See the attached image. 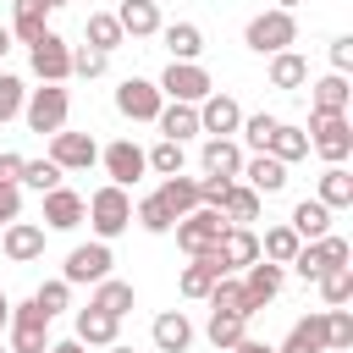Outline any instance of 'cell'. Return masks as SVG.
I'll return each mask as SVG.
<instances>
[{
    "label": "cell",
    "instance_id": "cell-50",
    "mask_svg": "<svg viewBox=\"0 0 353 353\" xmlns=\"http://www.w3.org/2000/svg\"><path fill=\"white\" fill-rule=\"evenodd\" d=\"M22 215V188L17 182H0V226H11Z\"/></svg>",
    "mask_w": 353,
    "mask_h": 353
},
{
    "label": "cell",
    "instance_id": "cell-5",
    "mask_svg": "<svg viewBox=\"0 0 353 353\" xmlns=\"http://www.w3.org/2000/svg\"><path fill=\"white\" fill-rule=\"evenodd\" d=\"M309 149L325 160V165H342L347 154H353V121L347 116H320V110H309Z\"/></svg>",
    "mask_w": 353,
    "mask_h": 353
},
{
    "label": "cell",
    "instance_id": "cell-26",
    "mask_svg": "<svg viewBox=\"0 0 353 353\" xmlns=\"http://www.w3.org/2000/svg\"><path fill=\"white\" fill-rule=\"evenodd\" d=\"M116 22H121L127 39H154L160 33V6L154 0H121L116 6Z\"/></svg>",
    "mask_w": 353,
    "mask_h": 353
},
{
    "label": "cell",
    "instance_id": "cell-2",
    "mask_svg": "<svg viewBox=\"0 0 353 353\" xmlns=\"http://www.w3.org/2000/svg\"><path fill=\"white\" fill-rule=\"evenodd\" d=\"M243 44H248L254 55L292 50V44H298V17H292V11H281V6H270V11L248 17V28H243Z\"/></svg>",
    "mask_w": 353,
    "mask_h": 353
},
{
    "label": "cell",
    "instance_id": "cell-4",
    "mask_svg": "<svg viewBox=\"0 0 353 353\" xmlns=\"http://www.w3.org/2000/svg\"><path fill=\"white\" fill-rule=\"evenodd\" d=\"M44 347H50V314H44L33 298L11 303V320H6V353H44Z\"/></svg>",
    "mask_w": 353,
    "mask_h": 353
},
{
    "label": "cell",
    "instance_id": "cell-40",
    "mask_svg": "<svg viewBox=\"0 0 353 353\" xmlns=\"http://www.w3.org/2000/svg\"><path fill=\"white\" fill-rule=\"evenodd\" d=\"M204 303H210V309H232V314H248V320H254L248 292H243V276H215V287L204 292Z\"/></svg>",
    "mask_w": 353,
    "mask_h": 353
},
{
    "label": "cell",
    "instance_id": "cell-27",
    "mask_svg": "<svg viewBox=\"0 0 353 353\" xmlns=\"http://www.w3.org/2000/svg\"><path fill=\"white\" fill-rule=\"evenodd\" d=\"M160 39H165L171 61H199L204 55V28L199 22H160Z\"/></svg>",
    "mask_w": 353,
    "mask_h": 353
},
{
    "label": "cell",
    "instance_id": "cell-12",
    "mask_svg": "<svg viewBox=\"0 0 353 353\" xmlns=\"http://www.w3.org/2000/svg\"><path fill=\"white\" fill-rule=\"evenodd\" d=\"M237 127H243V105H237L232 94L210 88V94L199 99V132H210V138H232Z\"/></svg>",
    "mask_w": 353,
    "mask_h": 353
},
{
    "label": "cell",
    "instance_id": "cell-16",
    "mask_svg": "<svg viewBox=\"0 0 353 353\" xmlns=\"http://www.w3.org/2000/svg\"><path fill=\"white\" fill-rule=\"evenodd\" d=\"M39 199H44V226H50V232H77L83 215H88V199L72 193V188H50V193H39Z\"/></svg>",
    "mask_w": 353,
    "mask_h": 353
},
{
    "label": "cell",
    "instance_id": "cell-28",
    "mask_svg": "<svg viewBox=\"0 0 353 353\" xmlns=\"http://www.w3.org/2000/svg\"><path fill=\"white\" fill-rule=\"evenodd\" d=\"M154 127H160L165 138H176V143H188V138H199V105H182V99H165V105H160V116H154Z\"/></svg>",
    "mask_w": 353,
    "mask_h": 353
},
{
    "label": "cell",
    "instance_id": "cell-37",
    "mask_svg": "<svg viewBox=\"0 0 353 353\" xmlns=\"http://www.w3.org/2000/svg\"><path fill=\"white\" fill-rule=\"evenodd\" d=\"M265 154H276L281 165H292V160H303V154H309V132H303V127H292V121H276V132H270Z\"/></svg>",
    "mask_w": 353,
    "mask_h": 353
},
{
    "label": "cell",
    "instance_id": "cell-15",
    "mask_svg": "<svg viewBox=\"0 0 353 353\" xmlns=\"http://www.w3.org/2000/svg\"><path fill=\"white\" fill-rule=\"evenodd\" d=\"M215 259H221V270H226V276H237L243 265H254V259H259V232H254V226H232V221H226V232H221V243H215Z\"/></svg>",
    "mask_w": 353,
    "mask_h": 353
},
{
    "label": "cell",
    "instance_id": "cell-32",
    "mask_svg": "<svg viewBox=\"0 0 353 353\" xmlns=\"http://www.w3.org/2000/svg\"><path fill=\"white\" fill-rule=\"evenodd\" d=\"M204 336H210V347L232 353V347L248 336V314H232V309H210V325H204Z\"/></svg>",
    "mask_w": 353,
    "mask_h": 353
},
{
    "label": "cell",
    "instance_id": "cell-54",
    "mask_svg": "<svg viewBox=\"0 0 353 353\" xmlns=\"http://www.w3.org/2000/svg\"><path fill=\"white\" fill-rule=\"evenodd\" d=\"M232 353H276V347H270V342H259V336H243Z\"/></svg>",
    "mask_w": 353,
    "mask_h": 353
},
{
    "label": "cell",
    "instance_id": "cell-13",
    "mask_svg": "<svg viewBox=\"0 0 353 353\" xmlns=\"http://www.w3.org/2000/svg\"><path fill=\"white\" fill-rule=\"evenodd\" d=\"M50 160L61 165V171H88L94 160H99V143H94V132H50Z\"/></svg>",
    "mask_w": 353,
    "mask_h": 353
},
{
    "label": "cell",
    "instance_id": "cell-24",
    "mask_svg": "<svg viewBox=\"0 0 353 353\" xmlns=\"http://www.w3.org/2000/svg\"><path fill=\"white\" fill-rule=\"evenodd\" d=\"M215 276H226V270H221V259H215V248H210V254H188V265H182V281H176V287H182V298H204V292L215 287Z\"/></svg>",
    "mask_w": 353,
    "mask_h": 353
},
{
    "label": "cell",
    "instance_id": "cell-23",
    "mask_svg": "<svg viewBox=\"0 0 353 353\" xmlns=\"http://www.w3.org/2000/svg\"><path fill=\"white\" fill-rule=\"evenodd\" d=\"M259 199H270V193H281L287 188V165L276 160V154H254V160H243V171H237Z\"/></svg>",
    "mask_w": 353,
    "mask_h": 353
},
{
    "label": "cell",
    "instance_id": "cell-22",
    "mask_svg": "<svg viewBox=\"0 0 353 353\" xmlns=\"http://www.w3.org/2000/svg\"><path fill=\"white\" fill-rule=\"evenodd\" d=\"M199 165H204V176H226V182H237V171H243V149H237L232 138H204Z\"/></svg>",
    "mask_w": 353,
    "mask_h": 353
},
{
    "label": "cell",
    "instance_id": "cell-43",
    "mask_svg": "<svg viewBox=\"0 0 353 353\" xmlns=\"http://www.w3.org/2000/svg\"><path fill=\"white\" fill-rule=\"evenodd\" d=\"M132 221H138L143 232H154V237H165V232L176 226V215H171V210L160 204V193H149V199H138V204H132Z\"/></svg>",
    "mask_w": 353,
    "mask_h": 353
},
{
    "label": "cell",
    "instance_id": "cell-39",
    "mask_svg": "<svg viewBox=\"0 0 353 353\" xmlns=\"http://www.w3.org/2000/svg\"><path fill=\"white\" fill-rule=\"evenodd\" d=\"M309 83V61L298 50H276L270 55V88H303Z\"/></svg>",
    "mask_w": 353,
    "mask_h": 353
},
{
    "label": "cell",
    "instance_id": "cell-20",
    "mask_svg": "<svg viewBox=\"0 0 353 353\" xmlns=\"http://www.w3.org/2000/svg\"><path fill=\"white\" fill-rule=\"evenodd\" d=\"M276 353H325V309L292 320V331L276 342Z\"/></svg>",
    "mask_w": 353,
    "mask_h": 353
},
{
    "label": "cell",
    "instance_id": "cell-18",
    "mask_svg": "<svg viewBox=\"0 0 353 353\" xmlns=\"http://www.w3.org/2000/svg\"><path fill=\"white\" fill-rule=\"evenodd\" d=\"M281 281H287V265H270V259H254V265H243V292H248V309L259 314L276 292H281Z\"/></svg>",
    "mask_w": 353,
    "mask_h": 353
},
{
    "label": "cell",
    "instance_id": "cell-1",
    "mask_svg": "<svg viewBox=\"0 0 353 353\" xmlns=\"http://www.w3.org/2000/svg\"><path fill=\"white\" fill-rule=\"evenodd\" d=\"M83 221L94 226V237H99V243L121 237V232L132 226V199H127V188H116V182L94 188V193H88V215H83Z\"/></svg>",
    "mask_w": 353,
    "mask_h": 353
},
{
    "label": "cell",
    "instance_id": "cell-29",
    "mask_svg": "<svg viewBox=\"0 0 353 353\" xmlns=\"http://www.w3.org/2000/svg\"><path fill=\"white\" fill-rule=\"evenodd\" d=\"M259 204H265V199H259L248 182H226V193H221L215 210H221L232 226H248V221H259Z\"/></svg>",
    "mask_w": 353,
    "mask_h": 353
},
{
    "label": "cell",
    "instance_id": "cell-60",
    "mask_svg": "<svg viewBox=\"0 0 353 353\" xmlns=\"http://www.w3.org/2000/svg\"><path fill=\"white\" fill-rule=\"evenodd\" d=\"M44 6H50V11H61V6H66V0H44Z\"/></svg>",
    "mask_w": 353,
    "mask_h": 353
},
{
    "label": "cell",
    "instance_id": "cell-53",
    "mask_svg": "<svg viewBox=\"0 0 353 353\" xmlns=\"http://www.w3.org/2000/svg\"><path fill=\"white\" fill-rule=\"evenodd\" d=\"M22 176V154L17 149H0V182H17Z\"/></svg>",
    "mask_w": 353,
    "mask_h": 353
},
{
    "label": "cell",
    "instance_id": "cell-46",
    "mask_svg": "<svg viewBox=\"0 0 353 353\" xmlns=\"http://www.w3.org/2000/svg\"><path fill=\"white\" fill-rule=\"evenodd\" d=\"M276 121H281V116H270V110H259V116H243V127H237V132H243V143H248L254 154H265V143H270V132H276Z\"/></svg>",
    "mask_w": 353,
    "mask_h": 353
},
{
    "label": "cell",
    "instance_id": "cell-55",
    "mask_svg": "<svg viewBox=\"0 0 353 353\" xmlns=\"http://www.w3.org/2000/svg\"><path fill=\"white\" fill-rule=\"evenodd\" d=\"M44 353H88V347H83V342H77V336H66V342H50V347H44Z\"/></svg>",
    "mask_w": 353,
    "mask_h": 353
},
{
    "label": "cell",
    "instance_id": "cell-45",
    "mask_svg": "<svg viewBox=\"0 0 353 353\" xmlns=\"http://www.w3.org/2000/svg\"><path fill=\"white\" fill-rule=\"evenodd\" d=\"M347 347H353V314L342 303V309H325V353H347Z\"/></svg>",
    "mask_w": 353,
    "mask_h": 353
},
{
    "label": "cell",
    "instance_id": "cell-30",
    "mask_svg": "<svg viewBox=\"0 0 353 353\" xmlns=\"http://www.w3.org/2000/svg\"><path fill=\"white\" fill-rule=\"evenodd\" d=\"M331 215H336V210H325L320 199H298V204H292V215H287V226H292L303 243H314V237H325V232H331Z\"/></svg>",
    "mask_w": 353,
    "mask_h": 353
},
{
    "label": "cell",
    "instance_id": "cell-41",
    "mask_svg": "<svg viewBox=\"0 0 353 353\" xmlns=\"http://www.w3.org/2000/svg\"><path fill=\"white\" fill-rule=\"evenodd\" d=\"M298 243H303V237H298V232L281 221V226H270V232L259 237V259H270V265H287V259L298 254Z\"/></svg>",
    "mask_w": 353,
    "mask_h": 353
},
{
    "label": "cell",
    "instance_id": "cell-17",
    "mask_svg": "<svg viewBox=\"0 0 353 353\" xmlns=\"http://www.w3.org/2000/svg\"><path fill=\"white\" fill-rule=\"evenodd\" d=\"M0 254L11 259V265H33L39 254H44V226H33V221H11V226H0Z\"/></svg>",
    "mask_w": 353,
    "mask_h": 353
},
{
    "label": "cell",
    "instance_id": "cell-42",
    "mask_svg": "<svg viewBox=\"0 0 353 353\" xmlns=\"http://www.w3.org/2000/svg\"><path fill=\"white\" fill-rule=\"evenodd\" d=\"M61 165L44 154V160H22V176H17V188H33V193H50V188H61Z\"/></svg>",
    "mask_w": 353,
    "mask_h": 353
},
{
    "label": "cell",
    "instance_id": "cell-34",
    "mask_svg": "<svg viewBox=\"0 0 353 353\" xmlns=\"http://www.w3.org/2000/svg\"><path fill=\"white\" fill-rule=\"evenodd\" d=\"M314 199H320L325 210H347V204H353V171H347V165H325Z\"/></svg>",
    "mask_w": 353,
    "mask_h": 353
},
{
    "label": "cell",
    "instance_id": "cell-10",
    "mask_svg": "<svg viewBox=\"0 0 353 353\" xmlns=\"http://www.w3.org/2000/svg\"><path fill=\"white\" fill-rule=\"evenodd\" d=\"M165 99H182V105H199L215 83H210V72L199 66V61H171L165 72H160V83H154Z\"/></svg>",
    "mask_w": 353,
    "mask_h": 353
},
{
    "label": "cell",
    "instance_id": "cell-11",
    "mask_svg": "<svg viewBox=\"0 0 353 353\" xmlns=\"http://www.w3.org/2000/svg\"><path fill=\"white\" fill-rule=\"evenodd\" d=\"M160 105H165V94H160L149 77H121V88H116V110H121L127 121H154Z\"/></svg>",
    "mask_w": 353,
    "mask_h": 353
},
{
    "label": "cell",
    "instance_id": "cell-59",
    "mask_svg": "<svg viewBox=\"0 0 353 353\" xmlns=\"http://www.w3.org/2000/svg\"><path fill=\"white\" fill-rule=\"evenodd\" d=\"M276 6H281V11H292V6H303V0H276Z\"/></svg>",
    "mask_w": 353,
    "mask_h": 353
},
{
    "label": "cell",
    "instance_id": "cell-14",
    "mask_svg": "<svg viewBox=\"0 0 353 353\" xmlns=\"http://www.w3.org/2000/svg\"><path fill=\"white\" fill-rule=\"evenodd\" d=\"M99 160H105V176H110L116 188H132V182L149 171V160H143V149H138L132 138H116V143H105V149H99Z\"/></svg>",
    "mask_w": 353,
    "mask_h": 353
},
{
    "label": "cell",
    "instance_id": "cell-56",
    "mask_svg": "<svg viewBox=\"0 0 353 353\" xmlns=\"http://www.w3.org/2000/svg\"><path fill=\"white\" fill-rule=\"evenodd\" d=\"M6 320H11V298L0 292V331H6Z\"/></svg>",
    "mask_w": 353,
    "mask_h": 353
},
{
    "label": "cell",
    "instance_id": "cell-33",
    "mask_svg": "<svg viewBox=\"0 0 353 353\" xmlns=\"http://www.w3.org/2000/svg\"><path fill=\"white\" fill-rule=\"evenodd\" d=\"M44 28H50V6L44 0H11V39L33 44Z\"/></svg>",
    "mask_w": 353,
    "mask_h": 353
},
{
    "label": "cell",
    "instance_id": "cell-19",
    "mask_svg": "<svg viewBox=\"0 0 353 353\" xmlns=\"http://www.w3.org/2000/svg\"><path fill=\"white\" fill-rule=\"evenodd\" d=\"M149 342H154L160 353H188V347H193V320H188L182 309H165V314H154Z\"/></svg>",
    "mask_w": 353,
    "mask_h": 353
},
{
    "label": "cell",
    "instance_id": "cell-21",
    "mask_svg": "<svg viewBox=\"0 0 353 353\" xmlns=\"http://www.w3.org/2000/svg\"><path fill=\"white\" fill-rule=\"evenodd\" d=\"M309 110H320V116H347V99H353V88H347V72H325L320 83H309Z\"/></svg>",
    "mask_w": 353,
    "mask_h": 353
},
{
    "label": "cell",
    "instance_id": "cell-7",
    "mask_svg": "<svg viewBox=\"0 0 353 353\" xmlns=\"http://www.w3.org/2000/svg\"><path fill=\"white\" fill-rule=\"evenodd\" d=\"M28 66H33L39 83H66V77H72V44H66L55 28H44V33L28 44Z\"/></svg>",
    "mask_w": 353,
    "mask_h": 353
},
{
    "label": "cell",
    "instance_id": "cell-49",
    "mask_svg": "<svg viewBox=\"0 0 353 353\" xmlns=\"http://www.w3.org/2000/svg\"><path fill=\"white\" fill-rule=\"evenodd\" d=\"M105 66H110V55L105 50H72V77H105Z\"/></svg>",
    "mask_w": 353,
    "mask_h": 353
},
{
    "label": "cell",
    "instance_id": "cell-44",
    "mask_svg": "<svg viewBox=\"0 0 353 353\" xmlns=\"http://www.w3.org/2000/svg\"><path fill=\"white\" fill-rule=\"evenodd\" d=\"M143 160H149V171H154V176H176L188 154H182V143H176V138H160L154 149H143Z\"/></svg>",
    "mask_w": 353,
    "mask_h": 353
},
{
    "label": "cell",
    "instance_id": "cell-52",
    "mask_svg": "<svg viewBox=\"0 0 353 353\" xmlns=\"http://www.w3.org/2000/svg\"><path fill=\"white\" fill-rule=\"evenodd\" d=\"M226 193V176H199V204H221Z\"/></svg>",
    "mask_w": 353,
    "mask_h": 353
},
{
    "label": "cell",
    "instance_id": "cell-8",
    "mask_svg": "<svg viewBox=\"0 0 353 353\" xmlns=\"http://www.w3.org/2000/svg\"><path fill=\"white\" fill-rule=\"evenodd\" d=\"M303 281H314L325 265H353V243L347 237H336V232H325V237H314V243H298V254L287 259Z\"/></svg>",
    "mask_w": 353,
    "mask_h": 353
},
{
    "label": "cell",
    "instance_id": "cell-35",
    "mask_svg": "<svg viewBox=\"0 0 353 353\" xmlns=\"http://www.w3.org/2000/svg\"><path fill=\"white\" fill-rule=\"evenodd\" d=\"M94 309H105V314H132V303H138V292H132V281H116V276H105V281H94V298H88Z\"/></svg>",
    "mask_w": 353,
    "mask_h": 353
},
{
    "label": "cell",
    "instance_id": "cell-47",
    "mask_svg": "<svg viewBox=\"0 0 353 353\" xmlns=\"http://www.w3.org/2000/svg\"><path fill=\"white\" fill-rule=\"evenodd\" d=\"M33 303H39V309H44L50 320H55L61 309H72V281H61V276H55V281H39V292H33Z\"/></svg>",
    "mask_w": 353,
    "mask_h": 353
},
{
    "label": "cell",
    "instance_id": "cell-58",
    "mask_svg": "<svg viewBox=\"0 0 353 353\" xmlns=\"http://www.w3.org/2000/svg\"><path fill=\"white\" fill-rule=\"evenodd\" d=\"M105 353H132V347H127V342H110V347H105Z\"/></svg>",
    "mask_w": 353,
    "mask_h": 353
},
{
    "label": "cell",
    "instance_id": "cell-31",
    "mask_svg": "<svg viewBox=\"0 0 353 353\" xmlns=\"http://www.w3.org/2000/svg\"><path fill=\"white\" fill-rule=\"evenodd\" d=\"M154 193H160V204H165V210H171L176 221H182L188 210H199V176H188V171H176V176H165V182H160Z\"/></svg>",
    "mask_w": 353,
    "mask_h": 353
},
{
    "label": "cell",
    "instance_id": "cell-61",
    "mask_svg": "<svg viewBox=\"0 0 353 353\" xmlns=\"http://www.w3.org/2000/svg\"><path fill=\"white\" fill-rule=\"evenodd\" d=\"M0 353H6V342H0Z\"/></svg>",
    "mask_w": 353,
    "mask_h": 353
},
{
    "label": "cell",
    "instance_id": "cell-9",
    "mask_svg": "<svg viewBox=\"0 0 353 353\" xmlns=\"http://www.w3.org/2000/svg\"><path fill=\"white\" fill-rule=\"evenodd\" d=\"M110 265H116V254H110V243H77L72 254H66V265H61V281H72V287H94V281H105L110 276Z\"/></svg>",
    "mask_w": 353,
    "mask_h": 353
},
{
    "label": "cell",
    "instance_id": "cell-6",
    "mask_svg": "<svg viewBox=\"0 0 353 353\" xmlns=\"http://www.w3.org/2000/svg\"><path fill=\"white\" fill-rule=\"evenodd\" d=\"M171 232H176V248H182V254H210V248L221 243V232H226V215H221L215 204H199V210H188Z\"/></svg>",
    "mask_w": 353,
    "mask_h": 353
},
{
    "label": "cell",
    "instance_id": "cell-3",
    "mask_svg": "<svg viewBox=\"0 0 353 353\" xmlns=\"http://www.w3.org/2000/svg\"><path fill=\"white\" fill-rule=\"evenodd\" d=\"M66 110H72V94H66V83H39V88H28V99H22L28 132H39V138L61 132V127H66Z\"/></svg>",
    "mask_w": 353,
    "mask_h": 353
},
{
    "label": "cell",
    "instance_id": "cell-62",
    "mask_svg": "<svg viewBox=\"0 0 353 353\" xmlns=\"http://www.w3.org/2000/svg\"><path fill=\"white\" fill-rule=\"evenodd\" d=\"M154 6H160V0H154Z\"/></svg>",
    "mask_w": 353,
    "mask_h": 353
},
{
    "label": "cell",
    "instance_id": "cell-57",
    "mask_svg": "<svg viewBox=\"0 0 353 353\" xmlns=\"http://www.w3.org/2000/svg\"><path fill=\"white\" fill-rule=\"evenodd\" d=\"M6 50H11V28H0V61H6Z\"/></svg>",
    "mask_w": 353,
    "mask_h": 353
},
{
    "label": "cell",
    "instance_id": "cell-48",
    "mask_svg": "<svg viewBox=\"0 0 353 353\" xmlns=\"http://www.w3.org/2000/svg\"><path fill=\"white\" fill-rule=\"evenodd\" d=\"M22 99H28V83H22V77H11V72H0V121L22 116Z\"/></svg>",
    "mask_w": 353,
    "mask_h": 353
},
{
    "label": "cell",
    "instance_id": "cell-25",
    "mask_svg": "<svg viewBox=\"0 0 353 353\" xmlns=\"http://www.w3.org/2000/svg\"><path fill=\"white\" fill-rule=\"evenodd\" d=\"M116 336H121V320H116V314H105V309H94V303L77 309V342H83V347H110Z\"/></svg>",
    "mask_w": 353,
    "mask_h": 353
},
{
    "label": "cell",
    "instance_id": "cell-38",
    "mask_svg": "<svg viewBox=\"0 0 353 353\" xmlns=\"http://www.w3.org/2000/svg\"><path fill=\"white\" fill-rule=\"evenodd\" d=\"M314 287H320V303H325V309H342V303L353 298V265H325V270L314 276Z\"/></svg>",
    "mask_w": 353,
    "mask_h": 353
},
{
    "label": "cell",
    "instance_id": "cell-36",
    "mask_svg": "<svg viewBox=\"0 0 353 353\" xmlns=\"http://www.w3.org/2000/svg\"><path fill=\"white\" fill-rule=\"evenodd\" d=\"M83 39H88V50H121V22H116V11H88V22H83Z\"/></svg>",
    "mask_w": 353,
    "mask_h": 353
},
{
    "label": "cell",
    "instance_id": "cell-51",
    "mask_svg": "<svg viewBox=\"0 0 353 353\" xmlns=\"http://www.w3.org/2000/svg\"><path fill=\"white\" fill-rule=\"evenodd\" d=\"M331 72H353V33L331 39Z\"/></svg>",
    "mask_w": 353,
    "mask_h": 353
}]
</instances>
